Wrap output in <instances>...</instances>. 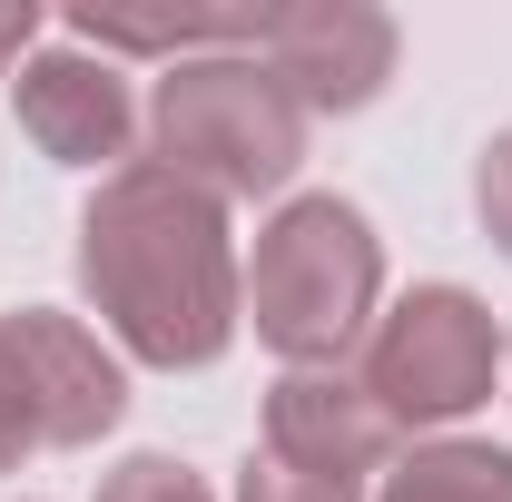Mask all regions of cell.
<instances>
[{
  "mask_svg": "<svg viewBox=\"0 0 512 502\" xmlns=\"http://www.w3.org/2000/svg\"><path fill=\"white\" fill-rule=\"evenodd\" d=\"M493 365H503L493 306L473 286H414L394 315H375L355 384L384 404L394 434H414V424H463L493 394Z\"/></svg>",
  "mask_w": 512,
  "mask_h": 502,
  "instance_id": "4",
  "label": "cell"
},
{
  "mask_svg": "<svg viewBox=\"0 0 512 502\" xmlns=\"http://www.w3.org/2000/svg\"><path fill=\"white\" fill-rule=\"evenodd\" d=\"M99 502H217L207 483H197L178 453H128L119 473L99 483Z\"/></svg>",
  "mask_w": 512,
  "mask_h": 502,
  "instance_id": "10",
  "label": "cell"
},
{
  "mask_svg": "<svg viewBox=\"0 0 512 502\" xmlns=\"http://www.w3.org/2000/svg\"><path fill=\"white\" fill-rule=\"evenodd\" d=\"M0 375L20 384V404H30V424H40V453L50 443H99L109 424L128 414V375L119 355L60 306H20L0 315Z\"/></svg>",
  "mask_w": 512,
  "mask_h": 502,
  "instance_id": "5",
  "label": "cell"
},
{
  "mask_svg": "<svg viewBox=\"0 0 512 502\" xmlns=\"http://www.w3.org/2000/svg\"><path fill=\"white\" fill-rule=\"evenodd\" d=\"M20 128H30L40 158L99 168V158H128L138 109H128V79L99 50H40V60H20Z\"/></svg>",
  "mask_w": 512,
  "mask_h": 502,
  "instance_id": "8",
  "label": "cell"
},
{
  "mask_svg": "<svg viewBox=\"0 0 512 502\" xmlns=\"http://www.w3.org/2000/svg\"><path fill=\"white\" fill-rule=\"evenodd\" d=\"M79 286L128 355L168 375L217 365L247 325V266L227 237V207L158 158H128L99 178L79 217Z\"/></svg>",
  "mask_w": 512,
  "mask_h": 502,
  "instance_id": "1",
  "label": "cell"
},
{
  "mask_svg": "<svg viewBox=\"0 0 512 502\" xmlns=\"http://www.w3.org/2000/svg\"><path fill=\"white\" fill-rule=\"evenodd\" d=\"M148 138H158V168H178L188 188L227 207V197H266L296 178L306 109L256 50H197V60H168L148 99Z\"/></svg>",
  "mask_w": 512,
  "mask_h": 502,
  "instance_id": "3",
  "label": "cell"
},
{
  "mask_svg": "<svg viewBox=\"0 0 512 502\" xmlns=\"http://www.w3.org/2000/svg\"><path fill=\"white\" fill-rule=\"evenodd\" d=\"M473 207H483V237L512 256V128H493V148L473 168Z\"/></svg>",
  "mask_w": 512,
  "mask_h": 502,
  "instance_id": "12",
  "label": "cell"
},
{
  "mask_svg": "<svg viewBox=\"0 0 512 502\" xmlns=\"http://www.w3.org/2000/svg\"><path fill=\"white\" fill-rule=\"evenodd\" d=\"M256 60L286 79L296 109H365L394 79V20L375 0H286L256 10Z\"/></svg>",
  "mask_w": 512,
  "mask_h": 502,
  "instance_id": "6",
  "label": "cell"
},
{
  "mask_svg": "<svg viewBox=\"0 0 512 502\" xmlns=\"http://www.w3.org/2000/svg\"><path fill=\"white\" fill-rule=\"evenodd\" d=\"M30 40H40V10H30V0H0V69L20 60Z\"/></svg>",
  "mask_w": 512,
  "mask_h": 502,
  "instance_id": "14",
  "label": "cell"
},
{
  "mask_svg": "<svg viewBox=\"0 0 512 502\" xmlns=\"http://www.w3.org/2000/svg\"><path fill=\"white\" fill-rule=\"evenodd\" d=\"M375 502H512V453L503 443H414L394 473H384V493Z\"/></svg>",
  "mask_w": 512,
  "mask_h": 502,
  "instance_id": "9",
  "label": "cell"
},
{
  "mask_svg": "<svg viewBox=\"0 0 512 502\" xmlns=\"http://www.w3.org/2000/svg\"><path fill=\"white\" fill-rule=\"evenodd\" d=\"M40 453V424H30V404H20V384L0 375V473H20Z\"/></svg>",
  "mask_w": 512,
  "mask_h": 502,
  "instance_id": "13",
  "label": "cell"
},
{
  "mask_svg": "<svg viewBox=\"0 0 512 502\" xmlns=\"http://www.w3.org/2000/svg\"><path fill=\"white\" fill-rule=\"evenodd\" d=\"M384 296V247L365 227V207L345 197H286L266 227H256L247 256V325L296 365H335L365 325H375Z\"/></svg>",
  "mask_w": 512,
  "mask_h": 502,
  "instance_id": "2",
  "label": "cell"
},
{
  "mask_svg": "<svg viewBox=\"0 0 512 502\" xmlns=\"http://www.w3.org/2000/svg\"><path fill=\"white\" fill-rule=\"evenodd\" d=\"M266 453L296 463V473H325V483H365L384 453H394V424H384V404L355 375L296 365V375H276V394H266Z\"/></svg>",
  "mask_w": 512,
  "mask_h": 502,
  "instance_id": "7",
  "label": "cell"
},
{
  "mask_svg": "<svg viewBox=\"0 0 512 502\" xmlns=\"http://www.w3.org/2000/svg\"><path fill=\"white\" fill-rule=\"evenodd\" d=\"M237 502H355V483H325V473H296V463L256 453L247 473H237Z\"/></svg>",
  "mask_w": 512,
  "mask_h": 502,
  "instance_id": "11",
  "label": "cell"
}]
</instances>
